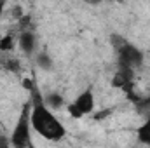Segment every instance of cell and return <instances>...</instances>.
Listing matches in <instances>:
<instances>
[{
    "mask_svg": "<svg viewBox=\"0 0 150 148\" xmlns=\"http://www.w3.org/2000/svg\"><path fill=\"white\" fill-rule=\"evenodd\" d=\"M32 91V101H30V124L32 131L45 141H59L67 136V129L63 122L58 118V115L51 108L45 106L42 94L37 91L35 85H28Z\"/></svg>",
    "mask_w": 150,
    "mask_h": 148,
    "instance_id": "6da1fadb",
    "label": "cell"
},
{
    "mask_svg": "<svg viewBox=\"0 0 150 148\" xmlns=\"http://www.w3.org/2000/svg\"><path fill=\"white\" fill-rule=\"evenodd\" d=\"M33 131H32V124H30V103L25 105L21 111H19V117L12 127V132H11V148H35L33 145Z\"/></svg>",
    "mask_w": 150,
    "mask_h": 148,
    "instance_id": "7a4b0ae2",
    "label": "cell"
},
{
    "mask_svg": "<svg viewBox=\"0 0 150 148\" xmlns=\"http://www.w3.org/2000/svg\"><path fill=\"white\" fill-rule=\"evenodd\" d=\"M96 108V98H94V92L91 89H86L82 91L80 94H77L74 101H70L67 105V111L70 117L74 118H82L86 115H91Z\"/></svg>",
    "mask_w": 150,
    "mask_h": 148,
    "instance_id": "3957f363",
    "label": "cell"
},
{
    "mask_svg": "<svg viewBox=\"0 0 150 148\" xmlns=\"http://www.w3.org/2000/svg\"><path fill=\"white\" fill-rule=\"evenodd\" d=\"M18 49L25 56H35L38 52V38L32 30H19L18 33Z\"/></svg>",
    "mask_w": 150,
    "mask_h": 148,
    "instance_id": "277c9868",
    "label": "cell"
},
{
    "mask_svg": "<svg viewBox=\"0 0 150 148\" xmlns=\"http://www.w3.org/2000/svg\"><path fill=\"white\" fill-rule=\"evenodd\" d=\"M16 49H18V35L16 33H11V32H5L0 37V52L11 54Z\"/></svg>",
    "mask_w": 150,
    "mask_h": 148,
    "instance_id": "5b68a950",
    "label": "cell"
},
{
    "mask_svg": "<svg viewBox=\"0 0 150 148\" xmlns=\"http://www.w3.org/2000/svg\"><path fill=\"white\" fill-rule=\"evenodd\" d=\"M136 138L142 145L150 147V111L145 115V120L142 122V125L136 127Z\"/></svg>",
    "mask_w": 150,
    "mask_h": 148,
    "instance_id": "8992f818",
    "label": "cell"
},
{
    "mask_svg": "<svg viewBox=\"0 0 150 148\" xmlns=\"http://www.w3.org/2000/svg\"><path fill=\"white\" fill-rule=\"evenodd\" d=\"M35 63H37L38 68H42V70H45V72H51L52 70V58L49 56V54H45V52H37L35 54Z\"/></svg>",
    "mask_w": 150,
    "mask_h": 148,
    "instance_id": "52a82bcc",
    "label": "cell"
},
{
    "mask_svg": "<svg viewBox=\"0 0 150 148\" xmlns=\"http://www.w3.org/2000/svg\"><path fill=\"white\" fill-rule=\"evenodd\" d=\"M5 9H7V4L5 2H0V26L4 23V18H5Z\"/></svg>",
    "mask_w": 150,
    "mask_h": 148,
    "instance_id": "ba28073f",
    "label": "cell"
}]
</instances>
